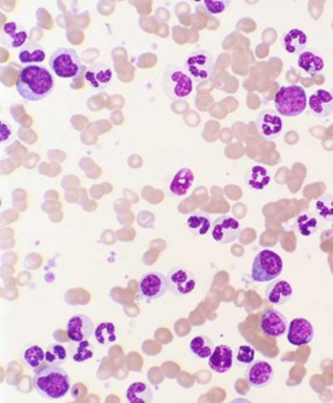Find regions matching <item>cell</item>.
Here are the masks:
<instances>
[{
	"label": "cell",
	"mask_w": 333,
	"mask_h": 403,
	"mask_svg": "<svg viewBox=\"0 0 333 403\" xmlns=\"http://www.w3.org/2000/svg\"><path fill=\"white\" fill-rule=\"evenodd\" d=\"M95 338H96L98 344L104 345V347H109L111 344H114L117 339L115 325L112 323H99L95 330Z\"/></svg>",
	"instance_id": "30"
},
{
	"label": "cell",
	"mask_w": 333,
	"mask_h": 403,
	"mask_svg": "<svg viewBox=\"0 0 333 403\" xmlns=\"http://www.w3.org/2000/svg\"><path fill=\"white\" fill-rule=\"evenodd\" d=\"M315 210L323 220L333 222V195L320 197L315 203Z\"/></svg>",
	"instance_id": "33"
},
{
	"label": "cell",
	"mask_w": 333,
	"mask_h": 403,
	"mask_svg": "<svg viewBox=\"0 0 333 403\" xmlns=\"http://www.w3.org/2000/svg\"><path fill=\"white\" fill-rule=\"evenodd\" d=\"M85 77L91 87L101 90L110 84L112 73L106 64H96L86 71Z\"/></svg>",
	"instance_id": "22"
},
{
	"label": "cell",
	"mask_w": 333,
	"mask_h": 403,
	"mask_svg": "<svg viewBox=\"0 0 333 403\" xmlns=\"http://www.w3.org/2000/svg\"><path fill=\"white\" fill-rule=\"evenodd\" d=\"M258 134L266 141H273L282 134L284 128L283 119L274 111L264 110L260 112L256 121Z\"/></svg>",
	"instance_id": "14"
},
{
	"label": "cell",
	"mask_w": 333,
	"mask_h": 403,
	"mask_svg": "<svg viewBox=\"0 0 333 403\" xmlns=\"http://www.w3.org/2000/svg\"><path fill=\"white\" fill-rule=\"evenodd\" d=\"M331 93H332V96H333V86H332V91H331Z\"/></svg>",
	"instance_id": "37"
},
{
	"label": "cell",
	"mask_w": 333,
	"mask_h": 403,
	"mask_svg": "<svg viewBox=\"0 0 333 403\" xmlns=\"http://www.w3.org/2000/svg\"><path fill=\"white\" fill-rule=\"evenodd\" d=\"M45 57V51L39 44H36V42L25 44L18 53V60L22 64H25V66H33L36 63H41V62H44Z\"/></svg>",
	"instance_id": "27"
},
{
	"label": "cell",
	"mask_w": 333,
	"mask_h": 403,
	"mask_svg": "<svg viewBox=\"0 0 333 403\" xmlns=\"http://www.w3.org/2000/svg\"><path fill=\"white\" fill-rule=\"evenodd\" d=\"M274 106L279 115L296 117L303 114L308 106V96L302 86H282L274 97Z\"/></svg>",
	"instance_id": "3"
},
{
	"label": "cell",
	"mask_w": 333,
	"mask_h": 403,
	"mask_svg": "<svg viewBox=\"0 0 333 403\" xmlns=\"http://www.w3.org/2000/svg\"><path fill=\"white\" fill-rule=\"evenodd\" d=\"M33 385L41 396L57 400L64 398L69 393L71 379L61 365L42 363L40 367L36 369Z\"/></svg>",
	"instance_id": "2"
},
{
	"label": "cell",
	"mask_w": 333,
	"mask_h": 403,
	"mask_svg": "<svg viewBox=\"0 0 333 403\" xmlns=\"http://www.w3.org/2000/svg\"><path fill=\"white\" fill-rule=\"evenodd\" d=\"M319 227L320 223L318 217L313 212H303L295 220V228L302 237H312L318 232Z\"/></svg>",
	"instance_id": "25"
},
{
	"label": "cell",
	"mask_w": 333,
	"mask_h": 403,
	"mask_svg": "<svg viewBox=\"0 0 333 403\" xmlns=\"http://www.w3.org/2000/svg\"><path fill=\"white\" fill-rule=\"evenodd\" d=\"M195 182V174L190 168H182L169 182V192L174 197L186 196Z\"/></svg>",
	"instance_id": "19"
},
{
	"label": "cell",
	"mask_w": 333,
	"mask_h": 403,
	"mask_svg": "<svg viewBox=\"0 0 333 403\" xmlns=\"http://www.w3.org/2000/svg\"><path fill=\"white\" fill-rule=\"evenodd\" d=\"M245 378H247V384L253 388H266L272 383L274 378V369L271 363L258 360L249 365L245 373Z\"/></svg>",
	"instance_id": "13"
},
{
	"label": "cell",
	"mask_w": 333,
	"mask_h": 403,
	"mask_svg": "<svg viewBox=\"0 0 333 403\" xmlns=\"http://www.w3.org/2000/svg\"><path fill=\"white\" fill-rule=\"evenodd\" d=\"M308 106L314 115L326 119L333 112V96L328 90H318L308 98Z\"/></svg>",
	"instance_id": "17"
},
{
	"label": "cell",
	"mask_w": 333,
	"mask_h": 403,
	"mask_svg": "<svg viewBox=\"0 0 333 403\" xmlns=\"http://www.w3.org/2000/svg\"><path fill=\"white\" fill-rule=\"evenodd\" d=\"M182 66L187 75L191 77L193 84L201 85L210 80L215 71V62L209 51L196 50L187 56Z\"/></svg>",
	"instance_id": "6"
},
{
	"label": "cell",
	"mask_w": 333,
	"mask_h": 403,
	"mask_svg": "<svg viewBox=\"0 0 333 403\" xmlns=\"http://www.w3.org/2000/svg\"><path fill=\"white\" fill-rule=\"evenodd\" d=\"M168 282L171 293L177 296H186L196 289L197 280L186 268H173L168 273Z\"/></svg>",
	"instance_id": "10"
},
{
	"label": "cell",
	"mask_w": 333,
	"mask_h": 403,
	"mask_svg": "<svg viewBox=\"0 0 333 403\" xmlns=\"http://www.w3.org/2000/svg\"><path fill=\"white\" fill-rule=\"evenodd\" d=\"M212 219L207 212H198L187 219V227L196 236H206L212 231Z\"/></svg>",
	"instance_id": "26"
},
{
	"label": "cell",
	"mask_w": 333,
	"mask_h": 403,
	"mask_svg": "<svg viewBox=\"0 0 333 403\" xmlns=\"http://www.w3.org/2000/svg\"><path fill=\"white\" fill-rule=\"evenodd\" d=\"M230 4H231V1H227V0H204L203 1V5L206 8V10L212 15L221 14L227 9Z\"/></svg>",
	"instance_id": "36"
},
{
	"label": "cell",
	"mask_w": 333,
	"mask_h": 403,
	"mask_svg": "<svg viewBox=\"0 0 333 403\" xmlns=\"http://www.w3.org/2000/svg\"><path fill=\"white\" fill-rule=\"evenodd\" d=\"M214 349H215L214 342L212 338L208 337L207 334H198L190 343L191 353L196 358H202V360L210 358Z\"/></svg>",
	"instance_id": "28"
},
{
	"label": "cell",
	"mask_w": 333,
	"mask_h": 403,
	"mask_svg": "<svg viewBox=\"0 0 333 403\" xmlns=\"http://www.w3.org/2000/svg\"><path fill=\"white\" fill-rule=\"evenodd\" d=\"M271 180L272 177L269 171L266 167L260 166V164L251 167L245 174V182L247 186L255 191L264 190L271 184Z\"/></svg>",
	"instance_id": "21"
},
{
	"label": "cell",
	"mask_w": 333,
	"mask_h": 403,
	"mask_svg": "<svg viewBox=\"0 0 333 403\" xmlns=\"http://www.w3.org/2000/svg\"><path fill=\"white\" fill-rule=\"evenodd\" d=\"M234 363V354L230 345L220 344L214 349L210 358H208L209 367L212 368L214 372L227 373L231 371Z\"/></svg>",
	"instance_id": "16"
},
{
	"label": "cell",
	"mask_w": 333,
	"mask_h": 403,
	"mask_svg": "<svg viewBox=\"0 0 333 403\" xmlns=\"http://www.w3.org/2000/svg\"><path fill=\"white\" fill-rule=\"evenodd\" d=\"M162 88L169 99L182 101L191 95L195 84L184 68L168 66L163 74Z\"/></svg>",
	"instance_id": "4"
},
{
	"label": "cell",
	"mask_w": 333,
	"mask_h": 403,
	"mask_svg": "<svg viewBox=\"0 0 333 403\" xmlns=\"http://www.w3.org/2000/svg\"><path fill=\"white\" fill-rule=\"evenodd\" d=\"M297 66L308 75L317 76L321 74L325 69V61L317 52L303 51L302 53L298 56Z\"/></svg>",
	"instance_id": "20"
},
{
	"label": "cell",
	"mask_w": 333,
	"mask_h": 403,
	"mask_svg": "<svg viewBox=\"0 0 333 403\" xmlns=\"http://www.w3.org/2000/svg\"><path fill=\"white\" fill-rule=\"evenodd\" d=\"M66 350L61 344H52L47 347L45 350V361L47 363H53V365H62L66 363Z\"/></svg>",
	"instance_id": "34"
},
{
	"label": "cell",
	"mask_w": 333,
	"mask_h": 403,
	"mask_svg": "<svg viewBox=\"0 0 333 403\" xmlns=\"http://www.w3.org/2000/svg\"><path fill=\"white\" fill-rule=\"evenodd\" d=\"M95 323L85 314H74L66 323V336L71 343L87 341L95 334Z\"/></svg>",
	"instance_id": "11"
},
{
	"label": "cell",
	"mask_w": 333,
	"mask_h": 403,
	"mask_svg": "<svg viewBox=\"0 0 333 403\" xmlns=\"http://www.w3.org/2000/svg\"><path fill=\"white\" fill-rule=\"evenodd\" d=\"M169 289V282L168 278L163 273L158 271H150L145 274H143L139 282V297L147 301L152 302L166 295Z\"/></svg>",
	"instance_id": "8"
},
{
	"label": "cell",
	"mask_w": 333,
	"mask_h": 403,
	"mask_svg": "<svg viewBox=\"0 0 333 403\" xmlns=\"http://www.w3.org/2000/svg\"><path fill=\"white\" fill-rule=\"evenodd\" d=\"M260 328L268 337L280 338L288 332V325L283 313L269 308L263 312L260 319Z\"/></svg>",
	"instance_id": "12"
},
{
	"label": "cell",
	"mask_w": 333,
	"mask_h": 403,
	"mask_svg": "<svg viewBox=\"0 0 333 403\" xmlns=\"http://www.w3.org/2000/svg\"><path fill=\"white\" fill-rule=\"evenodd\" d=\"M234 358L241 365H250L255 361V349L250 345H241L238 348L237 355Z\"/></svg>",
	"instance_id": "35"
},
{
	"label": "cell",
	"mask_w": 333,
	"mask_h": 403,
	"mask_svg": "<svg viewBox=\"0 0 333 403\" xmlns=\"http://www.w3.org/2000/svg\"><path fill=\"white\" fill-rule=\"evenodd\" d=\"M282 42H283L284 49L288 53H293H293L295 55L299 53L301 55L303 50H304V47L307 46L308 36L301 29L293 28L291 31H288L286 34H284Z\"/></svg>",
	"instance_id": "23"
},
{
	"label": "cell",
	"mask_w": 333,
	"mask_h": 403,
	"mask_svg": "<svg viewBox=\"0 0 333 403\" xmlns=\"http://www.w3.org/2000/svg\"><path fill=\"white\" fill-rule=\"evenodd\" d=\"M55 80L50 71L44 66H25L16 81V90L27 101H38L45 99L53 91Z\"/></svg>",
	"instance_id": "1"
},
{
	"label": "cell",
	"mask_w": 333,
	"mask_h": 403,
	"mask_svg": "<svg viewBox=\"0 0 333 403\" xmlns=\"http://www.w3.org/2000/svg\"><path fill=\"white\" fill-rule=\"evenodd\" d=\"M315 336L313 325L304 318L293 319L288 328V341L295 347L307 345Z\"/></svg>",
	"instance_id": "15"
},
{
	"label": "cell",
	"mask_w": 333,
	"mask_h": 403,
	"mask_svg": "<svg viewBox=\"0 0 333 403\" xmlns=\"http://www.w3.org/2000/svg\"><path fill=\"white\" fill-rule=\"evenodd\" d=\"M283 272V260L277 252L261 250L254 258L251 279L256 282H273Z\"/></svg>",
	"instance_id": "5"
},
{
	"label": "cell",
	"mask_w": 333,
	"mask_h": 403,
	"mask_svg": "<svg viewBox=\"0 0 333 403\" xmlns=\"http://www.w3.org/2000/svg\"><path fill=\"white\" fill-rule=\"evenodd\" d=\"M22 358L28 367L36 371L45 361V352L39 345H31L23 352Z\"/></svg>",
	"instance_id": "31"
},
{
	"label": "cell",
	"mask_w": 333,
	"mask_h": 403,
	"mask_svg": "<svg viewBox=\"0 0 333 403\" xmlns=\"http://www.w3.org/2000/svg\"><path fill=\"white\" fill-rule=\"evenodd\" d=\"M3 32L8 36L5 41L6 44H9L11 47H21V46L25 45L28 34L23 29H20L15 22L5 23L3 27Z\"/></svg>",
	"instance_id": "29"
},
{
	"label": "cell",
	"mask_w": 333,
	"mask_h": 403,
	"mask_svg": "<svg viewBox=\"0 0 333 403\" xmlns=\"http://www.w3.org/2000/svg\"><path fill=\"white\" fill-rule=\"evenodd\" d=\"M73 344L75 345L71 348V356L75 363H85L87 360L93 358V348L88 339L84 342L73 343Z\"/></svg>",
	"instance_id": "32"
},
{
	"label": "cell",
	"mask_w": 333,
	"mask_h": 403,
	"mask_svg": "<svg viewBox=\"0 0 333 403\" xmlns=\"http://www.w3.org/2000/svg\"><path fill=\"white\" fill-rule=\"evenodd\" d=\"M293 286L285 280L275 279L269 282L266 289V298L268 302L274 306H283L293 297Z\"/></svg>",
	"instance_id": "18"
},
{
	"label": "cell",
	"mask_w": 333,
	"mask_h": 403,
	"mask_svg": "<svg viewBox=\"0 0 333 403\" xmlns=\"http://www.w3.org/2000/svg\"><path fill=\"white\" fill-rule=\"evenodd\" d=\"M126 398L131 403H150L153 400V393L150 385L143 382H136L127 388Z\"/></svg>",
	"instance_id": "24"
},
{
	"label": "cell",
	"mask_w": 333,
	"mask_h": 403,
	"mask_svg": "<svg viewBox=\"0 0 333 403\" xmlns=\"http://www.w3.org/2000/svg\"><path fill=\"white\" fill-rule=\"evenodd\" d=\"M49 66L56 76L61 79H73L80 73V57L74 49L61 47L51 55Z\"/></svg>",
	"instance_id": "7"
},
{
	"label": "cell",
	"mask_w": 333,
	"mask_h": 403,
	"mask_svg": "<svg viewBox=\"0 0 333 403\" xmlns=\"http://www.w3.org/2000/svg\"><path fill=\"white\" fill-rule=\"evenodd\" d=\"M210 232L215 242L220 244H231L241 237L242 225L236 217L223 215L214 220Z\"/></svg>",
	"instance_id": "9"
}]
</instances>
